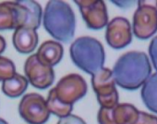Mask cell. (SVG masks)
<instances>
[{
  "label": "cell",
  "mask_w": 157,
  "mask_h": 124,
  "mask_svg": "<svg viewBox=\"0 0 157 124\" xmlns=\"http://www.w3.org/2000/svg\"><path fill=\"white\" fill-rule=\"evenodd\" d=\"M12 42L19 52L22 54H29L37 47L39 36L35 30L21 26L14 30Z\"/></svg>",
  "instance_id": "4fadbf2b"
},
{
  "label": "cell",
  "mask_w": 157,
  "mask_h": 124,
  "mask_svg": "<svg viewBox=\"0 0 157 124\" xmlns=\"http://www.w3.org/2000/svg\"><path fill=\"white\" fill-rule=\"evenodd\" d=\"M73 64L83 72L93 76L104 68L105 52L102 43L89 36L76 39L69 49Z\"/></svg>",
  "instance_id": "3957f363"
},
{
  "label": "cell",
  "mask_w": 157,
  "mask_h": 124,
  "mask_svg": "<svg viewBox=\"0 0 157 124\" xmlns=\"http://www.w3.org/2000/svg\"><path fill=\"white\" fill-rule=\"evenodd\" d=\"M16 74L13 62L7 57L0 56V82L11 78Z\"/></svg>",
  "instance_id": "d6986e66"
},
{
  "label": "cell",
  "mask_w": 157,
  "mask_h": 124,
  "mask_svg": "<svg viewBox=\"0 0 157 124\" xmlns=\"http://www.w3.org/2000/svg\"><path fill=\"white\" fill-rule=\"evenodd\" d=\"M115 5L122 8V9H126V8H128L130 6H132L135 2L134 1H112Z\"/></svg>",
  "instance_id": "603a6c76"
},
{
  "label": "cell",
  "mask_w": 157,
  "mask_h": 124,
  "mask_svg": "<svg viewBox=\"0 0 157 124\" xmlns=\"http://www.w3.org/2000/svg\"><path fill=\"white\" fill-rule=\"evenodd\" d=\"M19 113L29 124H44L50 117L44 97L37 93L27 94L21 98Z\"/></svg>",
  "instance_id": "8992f818"
},
{
  "label": "cell",
  "mask_w": 157,
  "mask_h": 124,
  "mask_svg": "<svg viewBox=\"0 0 157 124\" xmlns=\"http://www.w3.org/2000/svg\"><path fill=\"white\" fill-rule=\"evenodd\" d=\"M157 31V1H138L133 16V33L140 40H147Z\"/></svg>",
  "instance_id": "277c9868"
},
{
  "label": "cell",
  "mask_w": 157,
  "mask_h": 124,
  "mask_svg": "<svg viewBox=\"0 0 157 124\" xmlns=\"http://www.w3.org/2000/svg\"><path fill=\"white\" fill-rule=\"evenodd\" d=\"M74 3L80 9V12L91 30H101L108 24L106 6L102 0H75Z\"/></svg>",
  "instance_id": "ba28073f"
},
{
  "label": "cell",
  "mask_w": 157,
  "mask_h": 124,
  "mask_svg": "<svg viewBox=\"0 0 157 124\" xmlns=\"http://www.w3.org/2000/svg\"><path fill=\"white\" fill-rule=\"evenodd\" d=\"M139 110L131 104H117L112 108H101L97 119L99 124H135Z\"/></svg>",
  "instance_id": "30bf717a"
},
{
  "label": "cell",
  "mask_w": 157,
  "mask_h": 124,
  "mask_svg": "<svg viewBox=\"0 0 157 124\" xmlns=\"http://www.w3.org/2000/svg\"><path fill=\"white\" fill-rule=\"evenodd\" d=\"M141 98L148 109L157 113V72L151 75L143 84Z\"/></svg>",
  "instance_id": "9a60e30c"
},
{
  "label": "cell",
  "mask_w": 157,
  "mask_h": 124,
  "mask_svg": "<svg viewBox=\"0 0 157 124\" xmlns=\"http://www.w3.org/2000/svg\"><path fill=\"white\" fill-rule=\"evenodd\" d=\"M43 24L48 34L58 41L68 42L74 37L75 14L65 1L51 0L46 4L43 14Z\"/></svg>",
  "instance_id": "7a4b0ae2"
},
{
  "label": "cell",
  "mask_w": 157,
  "mask_h": 124,
  "mask_svg": "<svg viewBox=\"0 0 157 124\" xmlns=\"http://www.w3.org/2000/svg\"><path fill=\"white\" fill-rule=\"evenodd\" d=\"M151 74L149 58L142 51H128L119 57L112 70L117 86L126 90L140 88Z\"/></svg>",
  "instance_id": "6da1fadb"
},
{
  "label": "cell",
  "mask_w": 157,
  "mask_h": 124,
  "mask_svg": "<svg viewBox=\"0 0 157 124\" xmlns=\"http://www.w3.org/2000/svg\"><path fill=\"white\" fill-rule=\"evenodd\" d=\"M5 49H6V41L1 35H0V54L3 53Z\"/></svg>",
  "instance_id": "cb8c5ba5"
},
{
  "label": "cell",
  "mask_w": 157,
  "mask_h": 124,
  "mask_svg": "<svg viewBox=\"0 0 157 124\" xmlns=\"http://www.w3.org/2000/svg\"><path fill=\"white\" fill-rule=\"evenodd\" d=\"M35 54L42 64L53 67L62 60L64 49L60 42L47 41L39 47L38 51Z\"/></svg>",
  "instance_id": "5bb4252c"
},
{
  "label": "cell",
  "mask_w": 157,
  "mask_h": 124,
  "mask_svg": "<svg viewBox=\"0 0 157 124\" xmlns=\"http://www.w3.org/2000/svg\"><path fill=\"white\" fill-rule=\"evenodd\" d=\"M21 3L25 8L27 13L24 26L36 30L40 27L43 19V10L40 4L33 0H21Z\"/></svg>",
  "instance_id": "e0dca14e"
},
{
  "label": "cell",
  "mask_w": 157,
  "mask_h": 124,
  "mask_svg": "<svg viewBox=\"0 0 157 124\" xmlns=\"http://www.w3.org/2000/svg\"><path fill=\"white\" fill-rule=\"evenodd\" d=\"M0 124H9L4 119H1V118H0Z\"/></svg>",
  "instance_id": "d4e9b609"
},
{
  "label": "cell",
  "mask_w": 157,
  "mask_h": 124,
  "mask_svg": "<svg viewBox=\"0 0 157 124\" xmlns=\"http://www.w3.org/2000/svg\"><path fill=\"white\" fill-rule=\"evenodd\" d=\"M105 40L113 49H123L132 41V32L129 21L122 17L113 19L106 25Z\"/></svg>",
  "instance_id": "8fae6325"
},
{
  "label": "cell",
  "mask_w": 157,
  "mask_h": 124,
  "mask_svg": "<svg viewBox=\"0 0 157 124\" xmlns=\"http://www.w3.org/2000/svg\"><path fill=\"white\" fill-rule=\"evenodd\" d=\"M87 84L84 78L78 74H70L62 77L54 87L58 99L64 104L73 106L87 93Z\"/></svg>",
  "instance_id": "52a82bcc"
},
{
  "label": "cell",
  "mask_w": 157,
  "mask_h": 124,
  "mask_svg": "<svg viewBox=\"0 0 157 124\" xmlns=\"http://www.w3.org/2000/svg\"><path fill=\"white\" fill-rule=\"evenodd\" d=\"M135 124H157V117L143 111H140L138 119Z\"/></svg>",
  "instance_id": "ffe728a7"
},
{
  "label": "cell",
  "mask_w": 157,
  "mask_h": 124,
  "mask_svg": "<svg viewBox=\"0 0 157 124\" xmlns=\"http://www.w3.org/2000/svg\"><path fill=\"white\" fill-rule=\"evenodd\" d=\"M45 101H46L47 108H48L50 114H54V115L57 116L59 119L71 114L73 106L64 104L62 101H60L58 99V97H56L54 88L49 91L48 97Z\"/></svg>",
  "instance_id": "ac0fdd59"
},
{
  "label": "cell",
  "mask_w": 157,
  "mask_h": 124,
  "mask_svg": "<svg viewBox=\"0 0 157 124\" xmlns=\"http://www.w3.org/2000/svg\"><path fill=\"white\" fill-rule=\"evenodd\" d=\"M25 77L28 82L38 89L48 88L55 80V72L53 67L42 64L36 54H32L24 65Z\"/></svg>",
  "instance_id": "9c48e42d"
},
{
  "label": "cell",
  "mask_w": 157,
  "mask_h": 124,
  "mask_svg": "<svg viewBox=\"0 0 157 124\" xmlns=\"http://www.w3.org/2000/svg\"><path fill=\"white\" fill-rule=\"evenodd\" d=\"M57 124H86V122L81 117L69 114L64 118H60Z\"/></svg>",
  "instance_id": "44dd1931"
},
{
  "label": "cell",
  "mask_w": 157,
  "mask_h": 124,
  "mask_svg": "<svg viewBox=\"0 0 157 124\" xmlns=\"http://www.w3.org/2000/svg\"><path fill=\"white\" fill-rule=\"evenodd\" d=\"M28 84L29 82L25 76L16 73L11 78L2 82V91L7 97L17 98L23 95L28 87Z\"/></svg>",
  "instance_id": "2e32d148"
},
{
  "label": "cell",
  "mask_w": 157,
  "mask_h": 124,
  "mask_svg": "<svg viewBox=\"0 0 157 124\" xmlns=\"http://www.w3.org/2000/svg\"><path fill=\"white\" fill-rule=\"evenodd\" d=\"M92 86L101 108H112L118 104V93L112 70L104 67L93 75Z\"/></svg>",
  "instance_id": "5b68a950"
},
{
  "label": "cell",
  "mask_w": 157,
  "mask_h": 124,
  "mask_svg": "<svg viewBox=\"0 0 157 124\" xmlns=\"http://www.w3.org/2000/svg\"><path fill=\"white\" fill-rule=\"evenodd\" d=\"M149 53L152 62V66L157 71V36L154 37L149 46Z\"/></svg>",
  "instance_id": "7402d4cb"
},
{
  "label": "cell",
  "mask_w": 157,
  "mask_h": 124,
  "mask_svg": "<svg viewBox=\"0 0 157 124\" xmlns=\"http://www.w3.org/2000/svg\"><path fill=\"white\" fill-rule=\"evenodd\" d=\"M26 18V9L21 0L0 3V30H15L19 27L24 26Z\"/></svg>",
  "instance_id": "7c38bea8"
}]
</instances>
